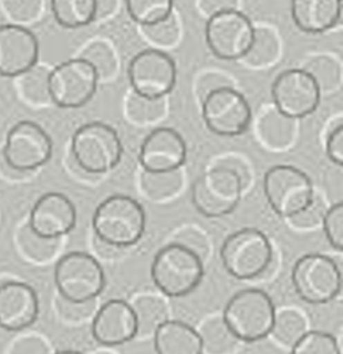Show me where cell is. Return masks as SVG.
Wrapping results in <instances>:
<instances>
[{
	"instance_id": "6da1fadb",
	"label": "cell",
	"mask_w": 343,
	"mask_h": 354,
	"mask_svg": "<svg viewBox=\"0 0 343 354\" xmlns=\"http://www.w3.org/2000/svg\"><path fill=\"white\" fill-rule=\"evenodd\" d=\"M145 210L129 195L115 194L104 199L94 210L91 225L98 241L123 249L138 243L145 232Z\"/></svg>"
},
{
	"instance_id": "7a4b0ae2",
	"label": "cell",
	"mask_w": 343,
	"mask_h": 354,
	"mask_svg": "<svg viewBox=\"0 0 343 354\" xmlns=\"http://www.w3.org/2000/svg\"><path fill=\"white\" fill-rule=\"evenodd\" d=\"M205 270L201 256L184 243H169L159 249L151 264L155 286L169 297H184L202 282Z\"/></svg>"
},
{
	"instance_id": "3957f363",
	"label": "cell",
	"mask_w": 343,
	"mask_h": 354,
	"mask_svg": "<svg viewBox=\"0 0 343 354\" xmlns=\"http://www.w3.org/2000/svg\"><path fill=\"white\" fill-rule=\"evenodd\" d=\"M275 311V304L267 292L248 288L238 290L227 301L221 318L239 342L253 343L270 336Z\"/></svg>"
},
{
	"instance_id": "277c9868",
	"label": "cell",
	"mask_w": 343,
	"mask_h": 354,
	"mask_svg": "<svg viewBox=\"0 0 343 354\" xmlns=\"http://www.w3.org/2000/svg\"><path fill=\"white\" fill-rule=\"evenodd\" d=\"M71 152L83 171L100 176L112 171L120 163L123 144L111 124L93 120L75 130Z\"/></svg>"
},
{
	"instance_id": "5b68a950",
	"label": "cell",
	"mask_w": 343,
	"mask_h": 354,
	"mask_svg": "<svg viewBox=\"0 0 343 354\" xmlns=\"http://www.w3.org/2000/svg\"><path fill=\"white\" fill-rule=\"evenodd\" d=\"M220 259L224 270L235 279H254L270 267L272 246L263 231L245 227L225 238L220 248Z\"/></svg>"
},
{
	"instance_id": "8992f818",
	"label": "cell",
	"mask_w": 343,
	"mask_h": 354,
	"mask_svg": "<svg viewBox=\"0 0 343 354\" xmlns=\"http://www.w3.org/2000/svg\"><path fill=\"white\" fill-rule=\"evenodd\" d=\"M263 191L272 212L285 220L306 210L315 199L311 178L292 165L271 166L264 174Z\"/></svg>"
},
{
	"instance_id": "52a82bcc",
	"label": "cell",
	"mask_w": 343,
	"mask_h": 354,
	"mask_svg": "<svg viewBox=\"0 0 343 354\" xmlns=\"http://www.w3.org/2000/svg\"><path fill=\"white\" fill-rule=\"evenodd\" d=\"M241 174L225 166L213 167L195 178L191 188V201L195 210L207 218H220L231 214L242 198Z\"/></svg>"
},
{
	"instance_id": "ba28073f",
	"label": "cell",
	"mask_w": 343,
	"mask_h": 354,
	"mask_svg": "<svg viewBox=\"0 0 343 354\" xmlns=\"http://www.w3.org/2000/svg\"><path fill=\"white\" fill-rule=\"evenodd\" d=\"M54 283L61 299L90 303L105 288V272L95 257L86 252H69L54 267Z\"/></svg>"
},
{
	"instance_id": "9c48e42d",
	"label": "cell",
	"mask_w": 343,
	"mask_h": 354,
	"mask_svg": "<svg viewBox=\"0 0 343 354\" xmlns=\"http://www.w3.org/2000/svg\"><path fill=\"white\" fill-rule=\"evenodd\" d=\"M290 279L296 295L313 306L332 301L342 289L339 266L329 256L319 253L300 256L293 264Z\"/></svg>"
},
{
	"instance_id": "30bf717a",
	"label": "cell",
	"mask_w": 343,
	"mask_h": 354,
	"mask_svg": "<svg viewBox=\"0 0 343 354\" xmlns=\"http://www.w3.org/2000/svg\"><path fill=\"white\" fill-rule=\"evenodd\" d=\"M201 109L207 130L220 137L241 136L252 123L250 104L235 86L210 91L201 101Z\"/></svg>"
},
{
	"instance_id": "8fae6325",
	"label": "cell",
	"mask_w": 343,
	"mask_h": 354,
	"mask_svg": "<svg viewBox=\"0 0 343 354\" xmlns=\"http://www.w3.org/2000/svg\"><path fill=\"white\" fill-rule=\"evenodd\" d=\"M98 84L95 69L79 55L50 69V98L59 108L75 109L86 105L97 93Z\"/></svg>"
},
{
	"instance_id": "7c38bea8",
	"label": "cell",
	"mask_w": 343,
	"mask_h": 354,
	"mask_svg": "<svg viewBox=\"0 0 343 354\" xmlns=\"http://www.w3.org/2000/svg\"><path fill=\"white\" fill-rule=\"evenodd\" d=\"M254 24L238 8L206 18L205 40L210 53L223 61H239L253 41Z\"/></svg>"
},
{
	"instance_id": "4fadbf2b",
	"label": "cell",
	"mask_w": 343,
	"mask_h": 354,
	"mask_svg": "<svg viewBox=\"0 0 343 354\" xmlns=\"http://www.w3.org/2000/svg\"><path fill=\"white\" fill-rule=\"evenodd\" d=\"M1 155L10 169L19 173L33 171L50 160L53 140L39 123L19 120L7 131Z\"/></svg>"
},
{
	"instance_id": "5bb4252c",
	"label": "cell",
	"mask_w": 343,
	"mask_h": 354,
	"mask_svg": "<svg viewBox=\"0 0 343 354\" xmlns=\"http://www.w3.org/2000/svg\"><path fill=\"white\" fill-rule=\"evenodd\" d=\"M130 90L147 98L167 97L176 86L177 68L174 59L163 50L145 48L129 62Z\"/></svg>"
},
{
	"instance_id": "9a60e30c",
	"label": "cell",
	"mask_w": 343,
	"mask_h": 354,
	"mask_svg": "<svg viewBox=\"0 0 343 354\" xmlns=\"http://www.w3.org/2000/svg\"><path fill=\"white\" fill-rule=\"evenodd\" d=\"M321 91L311 75L300 68L282 71L271 84L272 105L290 119H303L319 105Z\"/></svg>"
},
{
	"instance_id": "2e32d148",
	"label": "cell",
	"mask_w": 343,
	"mask_h": 354,
	"mask_svg": "<svg viewBox=\"0 0 343 354\" xmlns=\"http://www.w3.org/2000/svg\"><path fill=\"white\" fill-rule=\"evenodd\" d=\"M187 159V144L173 127H156L142 140L138 162L142 171L170 173L180 170Z\"/></svg>"
},
{
	"instance_id": "e0dca14e",
	"label": "cell",
	"mask_w": 343,
	"mask_h": 354,
	"mask_svg": "<svg viewBox=\"0 0 343 354\" xmlns=\"http://www.w3.org/2000/svg\"><path fill=\"white\" fill-rule=\"evenodd\" d=\"M73 202L61 192H46L32 206L28 227L44 239H59L76 225Z\"/></svg>"
},
{
	"instance_id": "ac0fdd59",
	"label": "cell",
	"mask_w": 343,
	"mask_h": 354,
	"mask_svg": "<svg viewBox=\"0 0 343 354\" xmlns=\"http://www.w3.org/2000/svg\"><path fill=\"white\" fill-rule=\"evenodd\" d=\"M39 59V40L22 25L4 22L0 25V75L17 77Z\"/></svg>"
},
{
	"instance_id": "d6986e66",
	"label": "cell",
	"mask_w": 343,
	"mask_h": 354,
	"mask_svg": "<svg viewBox=\"0 0 343 354\" xmlns=\"http://www.w3.org/2000/svg\"><path fill=\"white\" fill-rule=\"evenodd\" d=\"M91 335L106 347L122 346L137 337V321L130 303L120 299L105 301L94 314Z\"/></svg>"
},
{
	"instance_id": "ffe728a7",
	"label": "cell",
	"mask_w": 343,
	"mask_h": 354,
	"mask_svg": "<svg viewBox=\"0 0 343 354\" xmlns=\"http://www.w3.org/2000/svg\"><path fill=\"white\" fill-rule=\"evenodd\" d=\"M39 315V297L36 290L21 281L0 283V328L18 332L35 324Z\"/></svg>"
},
{
	"instance_id": "44dd1931",
	"label": "cell",
	"mask_w": 343,
	"mask_h": 354,
	"mask_svg": "<svg viewBox=\"0 0 343 354\" xmlns=\"http://www.w3.org/2000/svg\"><path fill=\"white\" fill-rule=\"evenodd\" d=\"M290 17L304 33H325L340 22L342 0H290Z\"/></svg>"
},
{
	"instance_id": "7402d4cb",
	"label": "cell",
	"mask_w": 343,
	"mask_h": 354,
	"mask_svg": "<svg viewBox=\"0 0 343 354\" xmlns=\"http://www.w3.org/2000/svg\"><path fill=\"white\" fill-rule=\"evenodd\" d=\"M156 354H203L198 330L177 319H166L152 335Z\"/></svg>"
},
{
	"instance_id": "603a6c76",
	"label": "cell",
	"mask_w": 343,
	"mask_h": 354,
	"mask_svg": "<svg viewBox=\"0 0 343 354\" xmlns=\"http://www.w3.org/2000/svg\"><path fill=\"white\" fill-rule=\"evenodd\" d=\"M296 119L282 115L272 104L260 108L256 118V133L260 142L271 151H284L295 140Z\"/></svg>"
},
{
	"instance_id": "cb8c5ba5",
	"label": "cell",
	"mask_w": 343,
	"mask_h": 354,
	"mask_svg": "<svg viewBox=\"0 0 343 354\" xmlns=\"http://www.w3.org/2000/svg\"><path fill=\"white\" fill-rule=\"evenodd\" d=\"M279 57L281 39L275 29L267 25H254L253 41L239 62L250 69H266L271 68Z\"/></svg>"
},
{
	"instance_id": "d4e9b609",
	"label": "cell",
	"mask_w": 343,
	"mask_h": 354,
	"mask_svg": "<svg viewBox=\"0 0 343 354\" xmlns=\"http://www.w3.org/2000/svg\"><path fill=\"white\" fill-rule=\"evenodd\" d=\"M50 69L51 68L44 64H35L28 71L15 77L17 88L24 101L37 106L53 104L48 91Z\"/></svg>"
},
{
	"instance_id": "484cf974",
	"label": "cell",
	"mask_w": 343,
	"mask_h": 354,
	"mask_svg": "<svg viewBox=\"0 0 343 354\" xmlns=\"http://www.w3.org/2000/svg\"><path fill=\"white\" fill-rule=\"evenodd\" d=\"M55 22L66 29L87 26L95 21V0H50Z\"/></svg>"
},
{
	"instance_id": "4316f807",
	"label": "cell",
	"mask_w": 343,
	"mask_h": 354,
	"mask_svg": "<svg viewBox=\"0 0 343 354\" xmlns=\"http://www.w3.org/2000/svg\"><path fill=\"white\" fill-rule=\"evenodd\" d=\"M130 306L137 321V336L152 337L156 328L167 319L166 304L155 295H140Z\"/></svg>"
},
{
	"instance_id": "83f0119b",
	"label": "cell",
	"mask_w": 343,
	"mask_h": 354,
	"mask_svg": "<svg viewBox=\"0 0 343 354\" xmlns=\"http://www.w3.org/2000/svg\"><path fill=\"white\" fill-rule=\"evenodd\" d=\"M167 111V97L147 98L129 91L124 98L126 118L134 124H151L160 120Z\"/></svg>"
},
{
	"instance_id": "f1b7e54d",
	"label": "cell",
	"mask_w": 343,
	"mask_h": 354,
	"mask_svg": "<svg viewBox=\"0 0 343 354\" xmlns=\"http://www.w3.org/2000/svg\"><path fill=\"white\" fill-rule=\"evenodd\" d=\"M315 80L321 94L335 93L342 86V65L328 54H318L311 57L302 66Z\"/></svg>"
},
{
	"instance_id": "f546056e",
	"label": "cell",
	"mask_w": 343,
	"mask_h": 354,
	"mask_svg": "<svg viewBox=\"0 0 343 354\" xmlns=\"http://www.w3.org/2000/svg\"><path fill=\"white\" fill-rule=\"evenodd\" d=\"M86 59L97 72L100 82H109L113 79L119 69V59L115 48L104 39L90 41L79 54Z\"/></svg>"
},
{
	"instance_id": "4dcf8cb0",
	"label": "cell",
	"mask_w": 343,
	"mask_h": 354,
	"mask_svg": "<svg viewBox=\"0 0 343 354\" xmlns=\"http://www.w3.org/2000/svg\"><path fill=\"white\" fill-rule=\"evenodd\" d=\"M198 333L202 340L203 351H207L209 354H230L239 342L230 332L221 315L207 318Z\"/></svg>"
},
{
	"instance_id": "1f68e13d",
	"label": "cell",
	"mask_w": 343,
	"mask_h": 354,
	"mask_svg": "<svg viewBox=\"0 0 343 354\" xmlns=\"http://www.w3.org/2000/svg\"><path fill=\"white\" fill-rule=\"evenodd\" d=\"M144 39L154 46V48L163 50L177 46L181 37L180 21L173 11L166 18L149 25L140 26Z\"/></svg>"
},
{
	"instance_id": "d6a6232c",
	"label": "cell",
	"mask_w": 343,
	"mask_h": 354,
	"mask_svg": "<svg viewBox=\"0 0 343 354\" xmlns=\"http://www.w3.org/2000/svg\"><path fill=\"white\" fill-rule=\"evenodd\" d=\"M307 330V321L303 314L293 308H282L281 311H275L270 335L281 344L290 347Z\"/></svg>"
},
{
	"instance_id": "836d02e7",
	"label": "cell",
	"mask_w": 343,
	"mask_h": 354,
	"mask_svg": "<svg viewBox=\"0 0 343 354\" xmlns=\"http://www.w3.org/2000/svg\"><path fill=\"white\" fill-rule=\"evenodd\" d=\"M129 17L138 25H149L174 11V0H124Z\"/></svg>"
},
{
	"instance_id": "e575fe53",
	"label": "cell",
	"mask_w": 343,
	"mask_h": 354,
	"mask_svg": "<svg viewBox=\"0 0 343 354\" xmlns=\"http://www.w3.org/2000/svg\"><path fill=\"white\" fill-rule=\"evenodd\" d=\"M289 354H340V348L333 335L307 330L290 346Z\"/></svg>"
},
{
	"instance_id": "d590c367",
	"label": "cell",
	"mask_w": 343,
	"mask_h": 354,
	"mask_svg": "<svg viewBox=\"0 0 343 354\" xmlns=\"http://www.w3.org/2000/svg\"><path fill=\"white\" fill-rule=\"evenodd\" d=\"M4 18L10 24L26 26L37 22L43 14V0H0Z\"/></svg>"
},
{
	"instance_id": "8d00e7d4",
	"label": "cell",
	"mask_w": 343,
	"mask_h": 354,
	"mask_svg": "<svg viewBox=\"0 0 343 354\" xmlns=\"http://www.w3.org/2000/svg\"><path fill=\"white\" fill-rule=\"evenodd\" d=\"M141 187L151 199H163L165 196H170L181 187L180 170L170 173L142 171Z\"/></svg>"
},
{
	"instance_id": "74e56055",
	"label": "cell",
	"mask_w": 343,
	"mask_h": 354,
	"mask_svg": "<svg viewBox=\"0 0 343 354\" xmlns=\"http://www.w3.org/2000/svg\"><path fill=\"white\" fill-rule=\"evenodd\" d=\"M21 250L35 261H46L55 252V239H44L25 225L18 235Z\"/></svg>"
},
{
	"instance_id": "f35d334b",
	"label": "cell",
	"mask_w": 343,
	"mask_h": 354,
	"mask_svg": "<svg viewBox=\"0 0 343 354\" xmlns=\"http://www.w3.org/2000/svg\"><path fill=\"white\" fill-rule=\"evenodd\" d=\"M328 243L337 252L343 249V203L336 202L328 207L321 218Z\"/></svg>"
},
{
	"instance_id": "ab89813d",
	"label": "cell",
	"mask_w": 343,
	"mask_h": 354,
	"mask_svg": "<svg viewBox=\"0 0 343 354\" xmlns=\"http://www.w3.org/2000/svg\"><path fill=\"white\" fill-rule=\"evenodd\" d=\"M223 86H235L232 76L221 72V71H205L199 73L195 80V94L199 101H202L210 91L223 87Z\"/></svg>"
},
{
	"instance_id": "60d3db41",
	"label": "cell",
	"mask_w": 343,
	"mask_h": 354,
	"mask_svg": "<svg viewBox=\"0 0 343 354\" xmlns=\"http://www.w3.org/2000/svg\"><path fill=\"white\" fill-rule=\"evenodd\" d=\"M325 152L328 159L336 166L343 165V123L342 119L329 130L325 138Z\"/></svg>"
},
{
	"instance_id": "b9f144b4",
	"label": "cell",
	"mask_w": 343,
	"mask_h": 354,
	"mask_svg": "<svg viewBox=\"0 0 343 354\" xmlns=\"http://www.w3.org/2000/svg\"><path fill=\"white\" fill-rule=\"evenodd\" d=\"M10 354H51V353L46 342L41 340L40 337L24 336L12 344Z\"/></svg>"
},
{
	"instance_id": "7bdbcfd3",
	"label": "cell",
	"mask_w": 343,
	"mask_h": 354,
	"mask_svg": "<svg viewBox=\"0 0 343 354\" xmlns=\"http://www.w3.org/2000/svg\"><path fill=\"white\" fill-rule=\"evenodd\" d=\"M238 4L239 0H198V10L203 17L209 18L220 11L238 8Z\"/></svg>"
},
{
	"instance_id": "ee69618b",
	"label": "cell",
	"mask_w": 343,
	"mask_h": 354,
	"mask_svg": "<svg viewBox=\"0 0 343 354\" xmlns=\"http://www.w3.org/2000/svg\"><path fill=\"white\" fill-rule=\"evenodd\" d=\"M120 0H95V21L104 22L108 18H112L119 7Z\"/></svg>"
},
{
	"instance_id": "f6af8a7d",
	"label": "cell",
	"mask_w": 343,
	"mask_h": 354,
	"mask_svg": "<svg viewBox=\"0 0 343 354\" xmlns=\"http://www.w3.org/2000/svg\"><path fill=\"white\" fill-rule=\"evenodd\" d=\"M54 354H82V353L75 351V350H61V351H57Z\"/></svg>"
},
{
	"instance_id": "bcb514c9",
	"label": "cell",
	"mask_w": 343,
	"mask_h": 354,
	"mask_svg": "<svg viewBox=\"0 0 343 354\" xmlns=\"http://www.w3.org/2000/svg\"><path fill=\"white\" fill-rule=\"evenodd\" d=\"M6 22V18H4V14H3V10H1V6H0V25Z\"/></svg>"
},
{
	"instance_id": "7dc6e473",
	"label": "cell",
	"mask_w": 343,
	"mask_h": 354,
	"mask_svg": "<svg viewBox=\"0 0 343 354\" xmlns=\"http://www.w3.org/2000/svg\"><path fill=\"white\" fill-rule=\"evenodd\" d=\"M95 354H112V353H109V351H98Z\"/></svg>"
}]
</instances>
